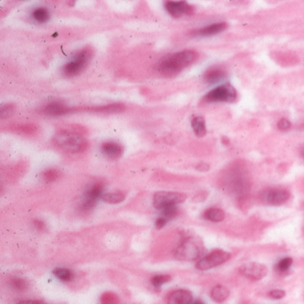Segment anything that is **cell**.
<instances>
[{"label":"cell","mask_w":304,"mask_h":304,"mask_svg":"<svg viewBox=\"0 0 304 304\" xmlns=\"http://www.w3.org/2000/svg\"><path fill=\"white\" fill-rule=\"evenodd\" d=\"M198 58V53L194 50H184L167 55L158 64V70L166 77H172L194 64Z\"/></svg>","instance_id":"1"},{"label":"cell","mask_w":304,"mask_h":304,"mask_svg":"<svg viewBox=\"0 0 304 304\" xmlns=\"http://www.w3.org/2000/svg\"><path fill=\"white\" fill-rule=\"evenodd\" d=\"M53 142L60 149L71 153L84 152L88 148L87 140L81 134L70 130L58 131L53 137Z\"/></svg>","instance_id":"2"},{"label":"cell","mask_w":304,"mask_h":304,"mask_svg":"<svg viewBox=\"0 0 304 304\" xmlns=\"http://www.w3.org/2000/svg\"><path fill=\"white\" fill-rule=\"evenodd\" d=\"M204 253V244L197 236L185 238L176 247L175 257L179 261H196L201 259Z\"/></svg>","instance_id":"3"},{"label":"cell","mask_w":304,"mask_h":304,"mask_svg":"<svg viewBox=\"0 0 304 304\" xmlns=\"http://www.w3.org/2000/svg\"><path fill=\"white\" fill-rule=\"evenodd\" d=\"M187 199V196L183 193L171 192V191H160L154 195L153 205L159 210H163L167 208L176 207Z\"/></svg>","instance_id":"4"},{"label":"cell","mask_w":304,"mask_h":304,"mask_svg":"<svg viewBox=\"0 0 304 304\" xmlns=\"http://www.w3.org/2000/svg\"><path fill=\"white\" fill-rule=\"evenodd\" d=\"M237 99V92L231 85L220 86L209 91L204 100L208 102H233Z\"/></svg>","instance_id":"5"},{"label":"cell","mask_w":304,"mask_h":304,"mask_svg":"<svg viewBox=\"0 0 304 304\" xmlns=\"http://www.w3.org/2000/svg\"><path fill=\"white\" fill-rule=\"evenodd\" d=\"M229 253L223 250H215L208 254V256H203L197 262V268L201 271L209 270L214 267L219 266L230 259Z\"/></svg>","instance_id":"6"},{"label":"cell","mask_w":304,"mask_h":304,"mask_svg":"<svg viewBox=\"0 0 304 304\" xmlns=\"http://www.w3.org/2000/svg\"><path fill=\"white\" fill-rule=\"evenodd\" d=\"M103 192V184L95 183L91 186L87 191L83 202L81 204L80 210L82 212H89L96 206L99 198L102 197Z\"/></svg>","instance_id":"7"},{"label":"cell","mask_w":304,"mask_h":304,"mask_svg":"<svg viewBox=\"0 0 304 304\" xmlns=\"http://www.w3.org/2000/svg\"><path fill=\"white\" fill-rule=\"evenodd\" d=\"M240 272L253 281H260L267 275L266 266L260 262H248L240 267Z\"/></svg>","instance_id":"8"},{"label":"cell","mask_w":304,"mask_h":304,"mask_svg":"<svg viewBox=\"0 0 304 304\" xmlns=\"http://www.w3.org/2000/svg\"><path fill=\"white\" fill-rule=\"evenodd\" d=\"M165 7L169 14L176 18L194 13V7L186 1H167Z\"/></svg>","instance_id":"9"},{"label":"cell","mask_w":304,"mask_h":304,"mask_svg":"<svg viewBox=\"0 0 304 304\" xmlns=\"http://www.w3.org/2000/svg\"><path fill=\"white\" fill-rule=\"evenodd\" d=\"M290 196V193L285 189H269L263 192L261 198L268 205L281 206L288 201Z\"/></svg>","instance_id":"10"},{"label":"cell","mask_w":304,"mask_h":304,"mask_svg":"<svg viewBox=\"0 0 304 304\" xmlns=\"http://www.w3.org/2000/svg\"><path fill=\"white\" fill-rule=\"evenodd\" d=\"M193 296L187 290H176L168 296V304H193Z\"/></svg>","instance_id":"11"},{"label":"cell","mask_w":304,"mask_h":304,"mask_svg":"<svg viewBox=\"0 0 304 304\" xmlns=\"http://www.w3.org/2000/svg\"><path fill=\"white\" fill-rule=\"evenodd\" d=\"M123 151L124 149L123 146L117 142L108 141L101 145V152L111 160L120 159L123 156Z\"/></svg>","instance_id":"12"},{"label":"cell","mask_w":304,"mask_h":304,"mask_svg":"<svg viewBox=\"0 0 304 304\" xmlns=\"http://www.w3.org/2000/svg\"><path fill=\"white\" fill-rule=\"evenodd\" d=\"M74 112V109L65 106L62 102H51L43 108V113L50 116H61Z\"/></svg>","instance_id":"13"},{"label":"cell","mask_w":304,"mask_h":304,"mask_svg":"<svg viewBox=\"0 0 304 304\" xmlns=\"http://www.w3.org/2000/svg\"><path fill=\"white\" fill-rule=\"evenodd\" d=\"M227 24L224 22H220V23H215L210 26L204 27L198 30L197 32H195V35L199 36V37H209V36H215L217 35L219 33H222L227 28Z\"/></svg>","instance_id":"14"},{"label":"cell","mask_w":304,"mask_h":304,"mask_svg":"<svg viewBox=\"0 0 304 304\" xmlns=\"http://www.w3.org/2000/svg\"><path fill=\"white\" fill-rule=\"evenodd\" d=\"M86 64L81 63L79 61L73 59L72 62L65 64L63 68V73L66 77H73L75 75H79L86 68Z\"/></svg>","instance_id":"15"},{"label":"cell","mask_w":304,"mask_h":304,"mask_svg":"<svg viewBox=\"0 0 304 304\" xmlns=\"http://www.w3.org/2000/svg\"><path fill=\"white\" fill-rule=\"evenodd\" d=\"M229 294L228 289L223 285H217L211 290L210 295L214 302H216L217 304H223L224 301L228 298Z\"/></svg>","instance_id":"16"},{"label":"cell","mask_w":304,"mask_h":304,"mask_svg":"<svg viewBox=\"0 0 304 304\" xmlns=\"http://www.w3.org/2000/svg\"><path fill=\"white\" fill-rule=\"evenodd\" d=\"M224 78H225V74L224 71L219 68H212L204 75L205 81L211 85L217 84L219 82L224 80Z\"/></svg>","instance_id":"17"},{"label":"cell","mask_w":304,"mask_h":304,"mask_svg":"<svg viewBox=\"0 0 304 304\" xmlns=\"http://www.w3.org/2000/svg\"><path fill=\"white\" fill-rule=\"evenodd\" d=\"M88 111L94 112H101V113H119V112L125 111V105L123 103H112L104 106L95 107V108H89Z\"/></svg>","instance_id":"18"},{"label":"cell","mask_w":304,"mask_h":304,"mask_svg":"<svg viewBox=\"0 0 304 304\" xmlns=\"http://www.w3.org/2000/svg\"><path fill=\"white\" fill-rule=\"evenodd\" d=\"M191 126H192L194 132L199 138H202L207 134L206 122H205V119L201 117V116L193 118L192 122H191Z\"/></svg>","instance_id":"19"},{"label":"cell","mask_w":304,"mask_h":304,"mask_svg":"<svg viewBox=\"0 0 304 304\" xmlns=\"http://www.w3.org/2000/svg\"><path fill=\"white\" fill-rule=\"evenodd\" d=\"M224 217L225 216H224V211L219 208H208L204 213L205 218L211 222H215V223H218V222L223 221Z\"/></svg>","instance_id":"20"},{"label":"cell","mask_w":304,"mask_h":304,"mask_svg":"<svg viewBox=\"0 0 304 304\" xmlns=\"http://www.w3.org/2000/svg\"><path fill=\"white\" fill-rule=\"evenodd\" d=\"M92 56H93V49L91 48V46H86L75 53L74 59L88 65Z\"/></svg>","instance_id":"21"},{"label":"cell","mask_w":304,"mask_h":304,"mask_svg":"<svg viewBox=\"0 0 304 304\" xmlns=\"http://www.w3.org/2000/svg\"><path fill=\"white\" fill-rule=\"evenodd\" d=\"M53 275L62 282H70L74 278V273L68 269L64 267H57L53 271Z\"/></svg>","instance_id":"22"},{"label":"cell","mask_w":304,"mask_h":304,"mask_svg":"<svg viewBox=\"0 0 304 304\" xmlns=\"http://www.w3.org/2000/svg\"><path fill=\"white\" fill-rule=\"evenodd\" d=\"M126 198V195L123 192H112L103 194L101 199L104 202L109 203V204H119V203L123 202Z\"/></svg>","instance_id":"23"},{"label":"cell","mask_w":304,"mask_h":304,"mask_svg":"<svg viewBox=\"0 0 304 304\" xmlns=\"http://www.w3.org/2000/svg\"><path fill=\"white\" fill-rule=\"evenodd\" d=\"M9 283H10V286L12 287V289H14L16 292L26 291L27 287H28V283L23 278H13V279H11Z\"/></svg>","instance_id":"24"},{"label":"cell","mask_w":304,"mask_h":304,"mask_svg":"<svg viewBox=\"0 0 304 304\" xmlns=\"http://www.w3.org/2000/svg\"><path fill=\"white\" fill-rule=\"evenodd\" d=\"M33 17L36 21L39 23H44L49 20V13L46 8L39 7L33 12Z\"/></svg>","instance_id":"25"},{"label":"cell","mask_w":304,"mask_h":304,"mask_svg":"<svg viewBox=\"0 0 304 304\" xmlns=\"http://www.w3.org/2000/svg\"><path fill=\"white\" fill-rule=\"evenodd\" d=\"M101 304H123L117 295L112 292H106L101 295Z\"/></svg>","instance_id":"26"},{"label":"cell","mask_w":304,"mask_h":304,"mask_svg":"<svg viewBox=\"0 0 304 304\" xmlns=\"http://www.w3.org/2000/svg\"><path fill=\"white\" fill-rule=\"evenodd\" d=\"M171 279V275H168V274L155 275L154 277L151 279V284L154 286L155 288H160L163 284L169 283Z\"/></svg>","instance_id":"27"},{"label":"cell","mask_w":304,"mask_h":304,"mask_svg":"<svg viewBox=\"0 0 304 304\" xmlns=\"http://www.w3.org/2000/svg\"><path fill=\"white\" fill-rule=\"evenodd\" d=\"M293 261H294L293 259L290 258V257L283 258L278 262L277 265H276V270L281 273L288 272L289 269L291 268L292 264H293Z\"/></svg>","instance_id":"28"},{"label":"cell","mask_w":304,"mask_h":304,"mask_svg":"<svg viewBox=\"0 0 304 304\" xmlns=\"http://www.w3.org/2000/svg\"><path fill=\"white\" fill-rule=\"evenodd\" d=\"M178 214V209L176 207H171V208H167L163 210H161V216L162 217L167 219L168 221H170L171 219L176 217Z\"/></svg>","instance_id":"29"},{"label":"cell","mask_w":304,"mask_h":304,"mask_svg":"<svg viewBox=\"0 0 304 304\" xmlns=\"http://www.w3.org/2000/svg\"><path fill=\"white\" fill-rule=\"evenodd\" d=\"M59 176H60V173L55 169H49L43 173V179L46 182L54 181L58 178Z\"/></svg>","instance_id":"30"},{"label":"cell","mask_w":304,"mask_h":304,"mask_svg":"<svg viewBox=\"0 0 304 304\" xmlns=\"http://www.w3.org/2000/svg\"><path fill=\"white\" fill-rule=\"evenodd\" d=\"M15 130L21 133L32 134L37 131L38 128L34 124H25V125H18Z\"/></svg>","instance_id":"31"},{"label":"cell","mask_w":304,"mask_h":304,"mask_svg":"<svg viewBox=\"0 0 304 304\" xmlns=\"http://www.w3.org/2000/svg\"><path fill=\"white\" fill-rule=\"evenodd\" d=\"M14 111H15V106L13 104H7L1 109V112H0L1 117H9L11 114H13Z\"/></svg>","instance_id":"32"},{"label":"cell","mask_w":304,"mask_h":304,"mask_svg":"<svg viewBox=\"0 0 304 304\" xmlns=\"http://www.w3.org/2000/svg\"><path fill=\"white\" fill-rule=\"evenodd\" d=\"M284 296H285V292L283 291V290H279V289H277V290H272V291L269 293V297L271 299H283Z\"/></svg>","instance_id":"33"},{"label":"cell","mask_w":304,"mask_h":304,"mask_svg":"<svg viewBox=\"0 0 304 304\" xmlns=\"http://www.w3.org/2000/svg\"><path fill=\"white\" fill-rule=\"evenodd\" d=\"M278 129L281 130H288L291 128V123L286 119L280 120L277 123Z\"/></svg>","instance_id":"34"},{"label":"cell","mask_w":304,"mask_h":304,"mask_svg":"<svg viewBox=\"0 0 304 304\" xmlns=\"http://www.w3.org/2000/svg\"><path fill=\"white\" fill-rule=\"evenodd\" d=\"M168 222H169V221H168L167 219L162 217H160L159 218L157 219L156 224H156L157 229H161L162 227H164Z\"/></svg>","instance_id":"35"},{"label":"cell","mask_w":304,"mask_h":304,"mask_svg":"<svg viewBox=\"0 0 304 304\" xmlns=\"http://www.w3.org/2000/svg\"><path fill=\"white\" fill-rule=\"evenodd\" d=\"M34 226L36 227V229L38 230V231H40V232H42V231H44L45 230V224L43 223V221H41V220H35L34 221Z\"/></svg>","instance_id":"36"},{"label":"cell","mask_w":304,"mask_h":304,"mask_svg":"<svg viewBox=\"0 0 304 304\" xmlns=\"http://www.w3.org/2000/svg\"><path fill=\"white\" fill-rule=\"evenodd\" d=\"M17 304H48L42 301H38V300H26V301H22L19 302Z\"/></svg>","instance_id":"37"},{"label":"cell","mask_w":304,"mask_h":304,"mask_svg":"<svg viewBox=\"0 0 304 304\" xmlns=\"http://www.w3.org/2000/svg\"><path fill=\"white\" fill-rule=\"evenodd\" d=\"M197 170L205 172V171H208L209 170V166L205 164V163H201V164L197 166Z\"/></svg>","instance_id":"38"},{"label":"cell","mask_w":304,"mask_h":304,"mask_svg":"<svg viewBox=\"0 0 304 304\" xmlns=\"http://www.w3.org/2000/svg\"><path fill=\"white\" fill-rule=\"evenodd\" d=\"M300 153H301V156H302L303 160H304V146H303V147L301 148V150H300Z\"/></svg>","instance_id":"39"},{"label":"cell","mask_w":304,"mask_h":304,"mask_svg":"<svg viewBox=\"0 0 304 304\" xmlns=\"http://www.w3.org/2000/svg\"><path fill=\"white\" fill-rule=\"evenodd\" d=\"M204 304V303H202L201 301H199V300H198V301H196V302H194V304Z\"/></svg>","instance_id":"40"}]
</instances>
